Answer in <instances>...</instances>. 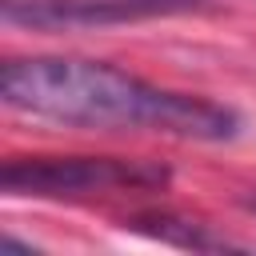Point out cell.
Listing matches in <instances>:
<instances>
[{"mask_svg":"<svg viewBox=\"0 0 256 256\" xmlns=\"http://www.w3.org/2000/svg\"><path fill=\"white\" fill-rule=\"evenodd\" d=\"M0 100L72 128H148L180 140H232L240 116L216 100L156 88L128 68L80 56H28L0 68Z\"/></svg>","mask_w":256,"mask_h":256,"instance_id":"1","label":"cell"},{"mask_svg":"<svg viewBox=\"0 0 256 256\" xmlns=\"http://www.w3.org/2000/svg\"><path fill=\"white\" fill-rule=\"evenodd\" d=\"M168 180H172L168 164L132 156H24L8 160L0 172L4 192L36 200H64L120 188H164Z\"/></svg>","mask_w":256,"mask_h":256,"instance_id":"2","label":"cell"},{"mask_svg":"<svg viewBox=\"0 0 256 256\" xmlns=\"http://www.w3.org/2000/svg\"><path fill=\"white\" fill-rule=\"evenodd\" d=\"M200 4L204 0H0V12L8 24L60 32V28H100L148 16H176Z\"/></svg>","mask_w":256,"mask_h":256,"instance_id":"3","label":"cell"},{"mask_svg":"<svg viewBox=\"0 0 256 256\" xmlns=\"http://www.w3.org/2000/svg\"><path fill=\"white\" fill-rule=\"evenodd\" d=\"M136 232H148L164 244H176V248H196V252H228V248H240L232 244L228 236H216L208 232L204 224H192V220H176V216H140L132 220Z\"/></svg>","mask_w":256,"mask_h":256,"instance_id":"4","label":"cell"},{"mask_svg":"<svg viewBox=\"0 0 256 256\" xmlns=\"http://www.w3.org/2000/svg\"><path fill=\"white\" fill-rule=\"evenodd\" d=\"M244 208H248V212H256V196H244Z\"/></svg>","mask_w":256,"mask_h":256,"instance_id":"5","label":"cell"}]
</instances>
